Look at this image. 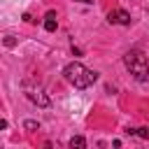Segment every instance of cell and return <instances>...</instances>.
Returning <instances> with one entry per match:
<instances>
[{
  "mask_svg": "<svg viewBox=\"0 0 149 149\" xmlns=\"http://www.w3.org/2000/svg\"><path fill=\"white\" fill-rule=\"evenodd\" d=\"M137 135L147 140V137H149V128H137Z\"/></svg>",
  "mask_w": 149,
  "mask_h": 149,
  "instance_id": "obj_8",
  "label": "cell"
},
{
  "mask_svg": "<svg viewBox=\"0 0 149 149\" xmlns=\"http://www.w3.org/2000/svg\"><path fill=\"white\" fill-rule=\"evenodd\" d=\"M26 93H28V98H30L35 105H40V107H49V98L44 95V91H42L40 86H26Z\"/></svg>",
  "mask_w": 149,
  "mask_h": 149,
  "instance_id": "obj_3",
  "label": "cell"
},
{
  "mask_svg": "<svg viewBox=\"0 0 149 149\" xmlns=\"http://www.w3.org/2000/svg\"><path fill=\"white\" fill-rule=\"evenodd\" d=\"M23 126H26V130H35L37 128V121H26Z\"/></svg>",
  "mask_w": 149,
  "mask_h": 149,
  "instance_id": "obj_7",
  "label": "cell"
},
{
  "mask_svg": "<svg viewBox=\"0 0 149 149\" xmlns=\"http://www.w3.org/2000/svg\"><path fill=\"white\" fill-rule=\"evenodd\" d=\"M123 63H126L128 72H130L137 81H147V79H149V63H147V58H144L140 51H128V54L123 56Z\"/></svg>",
  "mask_w": 149,
  "mask_h": 149,
  "instance_id": "obj_2",
  "label": "cell"
},
{
  "mask_svg": "<svg viewBox=\"0 0 149 149\" xmlns=\"http://www.w3.org/2000/svg\"><path fill=\"white\" fill-rule=\"evenodd\" d=\"M107 21L114 23V26H128V23H130V14H128L126 9H112V12L107 14Z\"/></svg>",
  "mask_w": 149,
  "mask_h": 149,
  "instance_id": "obj_4",
  "label": "cell"
},
{
  "mask_svg": "<svg viewBox=\"0 0 149 149\" xmlns=\"http://www.w3.org/2000/svg\"><path fill=\"white\" fill-rule=\"evenodd\" d=\"M77 2H84V5H91L93 0H77Z\"/></svg>",
  "mask_w": 149,
  "mask_h": 149,
  "instance_id": "obj_9",
  "label": "cell"
},
{
  "mask_svg": "<svg viewBox=\"0 0 149 149\" xmlns=\"http://www.w3.org/2000/svg\"><path fill=\"white\" fill-rule=\"evenodd\" d=\"M56 26H58V21H56V12H47V16H44V28H47L49 33H54Z\"/></svg>",
  "mask_w": 149,
  "mask_h": 149,
  "instance_id": "obj_5",
  "label": "cell"
},
{
  "mask_svg": "<svg viewBox=\"0 0 149 149\" xmlns=\"http://www.w3.org/2000/svg\"><path fill=\"white\" fill-rule=\"evenodd\" d=\"M72 149H84L86 147V140L84 137H79V135H74V137H70V142H68Z\"/></svg>",
  "mask_w": 149,
  "mask_h": 149,
  "instance_id": "obj_6",
  "label": "cell"
},
{
  "mask_svg": "<svg viewBox=\"0 0 149 149\" xmlns=\"http://www.w3.org/2000/svg\"><path fill=\"white\" fill-rule=\"evenodd\" d=\"M63 77L74 86V88H88L95 79H98V74L93 72V70H88V68H84L81 63H68L65 65V70H63Z\"/></svg>",
  "mask_w": 149,
  "mask_h": 149,
  "instance_id": "obj_1",
  "label": "cell"
}]
</instances>
